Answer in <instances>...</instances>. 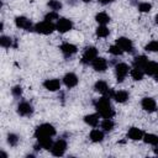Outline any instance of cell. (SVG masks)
Segmentation results:
<instances>
[{
  "mask_svg": "<svg viewBox=\"0 0 158 158\" xmlns=\"http://www.w3.org/2000/svg\"><path fill=\"white\" fill-rule=\"evenodd\" d=\"M95 109L99 112V115L102 116L104 118H112V116L115 115V111L110 104V98L105 95H102L95 102Z\"/></svg>",
  "mask_w": 158,
  "mask_h": 158,
  "instance_id": "1",
  "label": "cell"
},
{
  "mask_svg": "<svg viewBox=\"0 0 158 158\" xmlns=\"http://www.w3.org/2000/svg\"><path fill=\"white\" fill-rule=\"evenodd\" d=\"M56 135V128L49 125V123H42L40 125L36 131H35V136L36 138H47V137H52Z\"/></svg>",
  "mask_w": 158,
  "mask_h": 158,
  "instance_id": "2",
  "label": "cell"
},
{
  "mask_svg": "<svg viewBox=\"0 0 158 158\" xmlns=\"http://www.w3.org/2000/svg\"><path fill=\"white\" fill-rule=\"evenodd\" d=\"M65 149H67V142H65L64 139H58V141H56V142L52 144V147H51V152H52V154L56 156V157L63 156L64 152H65Z\"/></svg>",
  "mask_w": 158,
  "mask_h": 158,
  "instance_id": "3",
  "label": "cell"
},
{
  "mask_svg": "<svg viewBox=\"0 0 158 158\" xmlns=\"http://www.w3.org/2000/svg\"><path fill=\"white\" fill-rule=\"evenodd\" d=\"M54 28H56V26L49 21H43V22H40L35 26V30L42 35H49L54 31Z\"/></svg>",
  "mask_w": 158,
  "mask_h": 158,
  "instance_id": "4",
  "label": "cell"
},
{
  "mask_svg": "<svg viewBox=\"0 0 158 158\" xmlns=\"http://www.w3.org/2000/svg\"><path fill=\"white\" fill-rule=\"evenodd\" d=\"M98 57V49L95 47H86L84 53H83V57H81V62L84 64H89V63H93V60Z\"/></svg>",
  "mask_w": 158,
  "mask_h": 158,
  "instance_id": "5",
  "label": "cell"
},
{
  "mask_svg": "<svg viewBox=\"0 0 158 158\" xmlns=\"http://www.w3.org/2000/svg\"><path fill=\"white\" fill-rule=\"evenodd\" d=\"M128 65L125 63H118L115 65V74H116V79L118 83L123 81V79L126 78V75L128 74Z\"/></svg>",
  "mask_w": 158,
  "mask_h": 158,
  "instance_id": "6",
  "label": "cell"
},
{
  "mask_svg": "<svg viewBox=\"0 0 158 158\" xmlns=\"http://www.w3.org/2000/svg\"><path fill=\"white\" fill-rule=\"evenodd\" d=\"M116 44L123 51V52H133V44H132V41L126 38V37H120L116 40Z\"/></svg>",
  "mask_w": 158,
  "mask_h": 158,
  "instance_id": "7",
  "label": "cell"
},
{
  "mask_svg": "<svg viewBox=\"0 0 158 158\" xmlns=\"http://www.w3.org/2000/svg\"><path fill=\"white\" fill-rule=\"evenodd\" d=\"M72 27H73V23H72V21L68 20V19H59V20L57 21V23H56V28H57L59 32H62V33L68 32L69 30H72Z\"/></svg>",
  "mask_w": 158,
  "mask_h": 158,
  "instance_id": "8",
  "label": "cell"
},
{
  "mask_svg": "<svg viewBox=\"0 0 158 158\" xmlns=\"http://www.w3.org/2000/svg\"><path fill=\"white\" fill-rule=\"evenodd\" d=\"M141 105H142V109L148 112H154L157 110V104L152 98H143Z\"/></svg>",
  "mask_w": 158,
  "mask_h": 158,
  "instance_id": "9",
  "label": "cell"
},
{
  "mask_svg": "<svg viewBox=\"0 0 158 158\" xmlns=\"http://www.w3.org/2000/svg\"><path fill=\"white\" fill-rule=\"evenodd\" d=\"M15 23L17 27L22 28V30H26V31H30L32 28V22L27 19V17H23V16H19L15 19Z\"/></svg>",
  "mask_w": 158,
  "mask_h": 158,
  "instance_id": "10",
  "label": "cell"
},
{
  "mask_svg": "<svg viewBox=\"0 0 158 158\" xmlns=\"http://www.w3.org/2000/svg\"><path fill=\"white\" fill-rule=\"evenodd\" d=\"M91 65H93V68H94L96 72H104V70H106V68H107V62H106L105 58L96 57V58L93 60Z\"/></svg>",
  "mask_w": 158,
  "mask_h": 158,
  "instance_id": "11",
  "label": "cell"
},
{
  "mask_svg": "<svg viewBox=\"0 0 158 158\" xmlns=\"http://www.w3.org/2000/svg\"><path fill=\"white\" fill-rule=\"evenodd\" d=\"M32 111H33L32 106H31L28 102H26V101L20 102L19 106H17V112H19V115H21V116H30V115L32 114Z\"/></svg>",
  "mask_w": 158,
  "mask_h": 158,
  "instance_id": "12",
  "label": "cell"
},
{
  "mask_svg": "<svg viewBox=\"0 0 158 158\" xmlns=\"http://www.w3.org/2000/svg\"><path fill=\"white\" fill-rule=\"evenodd\" d=\"M63 83L65 84V86L68 88H73L78 84V77L74 73H67L63 78Z\"/></svg>",
  "mask_w": 158,
  "mask_h": 158,
  "instance_id": "13",
  "label": "cell"
},
{
  "mask_svg": "<svg viewBox=\"0 0 158 158\" xmlns=\"http://www.w3.org/2000/svg\"><path fill=\"white\" fill-rule=\"evenodd\" d=\"M60 51H62V53H63L65 57H70V56H73L74 53H77V47H75L74 44H72V43L65 42V43H63V44L60 46Z\"/></svg>",
  "mask_w": 158,
  "mask_h": 158,
  "instance_id": "14",
  "label": "cell"
},
{
  "mask_svg": "<svg viewBox=\"0 0 158 158\" xmlns=\"http://www.w3.org/2000/svg\"><path fill=\"white\" fill-rule=\"evenodd\" d=\"M44 88L49 91H57L60 89V83L58 79H47L44 83H43Z\"/></svg>",
  "mask_w": 158,
  "mask_h": 158,
  "instance_id": "15",
  "label": "cell"
},
{
  "mask_svg": "<svg viewBox=\"0 0 158 158\" xmlns=\"http://www.w3.org/2000/svg\"><path fill=\"white\" fill-rule=\"evenodd\" d=\"M143 136H144L143 132L137 127H131L128 130V133H127V137L132 141H139V139L143 138Z\"/></svg>",
  "mask_w": 158,
  "mask_h": 158,
  "instance_id": "16",
  "label": "cell"
},
{
  "mask_svg": "<svg viewBox=\"0 0 158 158\" xmlns=\"http://www.w3.org/2000/svg\"><path fill=\"white\" fill-rule=\"evenodd\" d=\"M147 63H148V58L146 56H137L133 59V65L136 68H139V69H144Z\"/></svg>",
  "mask_w": 158,
  "mask_h": 158,
  "instance_id": "17",
  "label": "cell"
},
{
  "mask_svg": "<svg viewBox=\"0 0 158 158\" xmlns=\"http://www.w3.org/2000/svg\"><path fill=\"white\" fill-rule=\"evenodd\" d=\"M158 72V63L156 62H148L146 68H144V73H147L148 75H156V73Z\"/></svg>",
  "mask_w": 158,
  "mask_h": 158,
  "instance_id": "18",
  "label": "cell"
},
{
  "mask_svg": "<svg viewBox=\"0 0 158 158\" xmlns=\"http://www.w3.org/2000/svg\"><path fill=\"white\" fill-rule=\"evenodd\" d=\"M114 99H115L117 102H125V101H127V99H128V93L125 91V90L115 91V94H114Z\"/></svg>",
  "mask_w": 158,
  "mask_h": 158,
  "instance_id": "19",
  "label": "cell"
},
{
  "mask_svg": "<svg viewBox=\"0 0 158 158\" xmlns=\"http://www.w3.org/2000/svg\"><path fill=\"white\" fill-rule=\"evenodd\" d=\"M84 121H85L89 126L96 127L98 123H99V116H98V115H94V114H91V115H86V116L84 117Z\"/></svg>",
  "mask_w": 158,
  "mask_h": 158,
  "instance_id": "20",
  "label": "cell"
},
{
  "mask_svg": "<svg viewBox=\"0 0 158 158\" xmlns=\"http://www.w3.org/2000/svg\"><path fill=\"white\" fill-rule=\"evenodd\" d=\"M89 137H90V139L93 142H101L104 139V133L100 130H93L90 132V136Z\"/></svg>",
  "mask_w": 158,
  "mask_h": 158,
  "instance_id": "21",
  "label": "cell"
},
{
  "mask_svg": "<svg viewBox=\"0 0 158 158\" xmlns=\"http://www.w3.org/2000/svg\"><path fill=\"white\" fill-rule=\"evenodd\" d=\"M143 141L148 144H152V146H157L158 144V136L157 135H153V133H147L143 136Z\"/></svg>",
  "mask_w": 158,
  "mask_h": 158,
  "instance_id": "22",
  "label": "cell"
},
{
  "mask_svg": "<svg viewBox=\"0 0 158 158\" xmlns=\"http://www.w3.org/2000/svg\"><path fill=\"white\" fill-rule=\"evenodd\" d=\"M53 142H52V138L51 137H47V138H38V146L40 148H43V149H49L52 147Z\"/></svg>",
  "mask_w": 158,
  "mask_h": 158,
  "instance_id": "23",
  "label": "cell"
},
{
  "mask_svg": "<svg viewBox=\"0 0 158 158\" xmlns=\"http://www.w3.org/2000/svg\"><path fill=\"white\" fill-rule=\"evenodd\" d=\"M95 20L100 23V25H106L107 22H110V16L106 12H99L95 16Z\"/></svg>",
  "mask_w": 158,
  "mask_h": 158,
  "instance_id": "24",
  "label": "cell"
},
{
  "mask_svg": "<svg viewBox=\"0 0 158 158\" xmlns=\"http://www.w3.org/2000/svg\"><path fill=\"white\" fill-rule=\"evenodd\" d=\"M143 75H144V72H143V69H139V68H133L132 70H131V77L135 79V80H141V79H143Z\"/></svg>",
  "mask_w": 158,
  "mask_h": 158,
  "instance_id": "25",
  "label": "cell"
},
{
  "mask_svg": "<svg viewBox=\"0 0 158 158\" xmlns=\"http://www.w3.org/2000/svg\"><path fill=\"white\" fill-rule=\"evenodd\" d=\"M101 128H102L104 131H106V132L112 131V128H114V121H112L111 118H105V120L101 122Z\"/></svg>",
  "mask_w": 158,
  "mask_h": 158,
  "instance_id": "26",
  "label": "cell"
},
{
  "mask_svg": "<svg viewBox=\"0 0 158 158\" xmlns=\"http://www.w3.org/2000/svg\"><path fill=\"white\" fill-rule=\"evenodd\" d=\"M109 33H110V31L105 25H101L96 28V36H99V37H107Z\"/></svg>",
  "mask_w": 158,
  "mask_h": 158,
  "instance_id": "27",
  "label": "cell"
},
{
  "mask_svg": "<svg viewBox=\"0 0 158 158\" xmlns=\"http://www.w3.org/2000/svg\"><path fill=\"white\" fill-rule=\"evenodd\" d=\"M48 6L53 10V11H57V10H60L62 9V2L59 0H49L48 1Z\"/></svg>",
  "mask_w": 158,
  "mask_h": 158,
  "instance_id": "28",
  "label": "cell"
},
{
  "mask_svg": "<svg viewBox=\"0 0 158 158\" xmlns=\"http://www.w3.org/2000/svg\"><path fill=\"white\" fill-rule=\"evenodd\" d=\"M144 48L148 52H158V41H151Z\"/></svg>",
  "mask_w": 158,
  "mask_h": 158,
  "instance_id": "29",
  "label": "cell"
},
{
  "mask_svg": "<svg viewBox=\"0 0 158 158\" xmlns=\"http://www.w3.org/2000/svg\"><path fill=\"white\" fill-rule=\"evenodd\" d=\"M0 44H1L2 47L7 48V47H10V46L12 44V40H11L10 37H7V36H1V37H0Z\"/></svg>",
  "mask_w": 158,
  "mask_h": 158,
  "instance_id": "30",
  "label": "cell"
},
{
  "mask_svg": "<svg viewBox=\"0 0 158 158\" xmlns=\"http://www.w3.org/2000/svg\"><path fill=\"white\" fill-rule=\"evenodd\" d=\"M19 136L17 135H15V133H10L9 136H7V143L10 144V146H16L17 143H19Z\"/></svg>",
  "mask_w": 158,
  "mask_h": 158,
  "instance_id": "31",
  "label": "cell"
},
{
  "mask_svg": "<svg viewBox=\"0 0 158 158\" xmlns=\"http://www.w3.org/2000/svg\"><path fill=\"white\" fill-rule=\"evenodd\" d=\"M151 9H152V5L148 2H141L138 5V10L141 12H148V11H151Z\"/></svg>",
  "mask_w": 158,
  "mask_h": 158,
  "instance_id": "32",
  "label": "cell"
},
{
  "mask_svg": "<svg viewBox=\"0 0 158 158\" xmlns=\"http://www.w3.org/2000/svg\"><path fill=\"white\" fill-rule=\"evenodd\" d=\"M53 20H58V14H57V11H51V12H48V14L44 16V21L52 22Z\"/></svg>",
  "mask_w": 158,
  "mask_h": 158,
  "instance_id": "33",
  "label": "cell"
},
{
  "mask_svg": "<svg viewBox=\"0 0 158 158\" xmlns=\"http://www.w3.org/2000/svg\"><path fill=\"white\" fill-rule=\"evenodd\" d=\"M109 52H110L111 54H114V56H120V54H122L123 51H122L117 44H115V46H111V47H110Z\"/></svg>",
  "mask_w": 158,
  "mask_h": 158,
  "instance_id": "34",
  "label": "cell"
},
{
  "mask_svg": "<svg viewBox=\"0 0 158 158\" xmlns=\"http://www.w3.org/2000/svg\"><path fill=\"white\" fill-rule=\"evenodd\" d=\"M11 93H12V95H14V96H20V95L22 94V88H21V86H19V85H16V86H14V88H12Z\"/></svg>",
  "mask_w": 158,
  "mask_h": 158,
  "instance_id": "35",
  "label": "cell"
},
{
  "mask_svg": "<svg viewBox=\"0 0 158 158\" xmlns=\"http://www.w3.org/2000/svg\"><path fill=\"white\" fill-rule=\"evenodd\" d=\"M101 4H109V2H112L114 0H99Z\"/></svg>",
  "mask_w": 158,
  "mask_h": 158,
  "instance_id": "36",
  "label": "cell"
},
{
  "mask_svg": "<svg viewBox=\"0 0 158 158\" xmlns=\"http://www.w3.org/2000/svg\"><path fill=\"white\" fill-rule=\"evenodd\" d=\"M154 78H156V80H157V81H158V72H157V73H156V75H154Z\"/></svg>",
  "mask_w": 158,
  "mask_h": 158,
  "instance_id": "37",
  "label": "cell"
},
{
  "mask_svg": "<svg viewBox=\"0 0 158 158\" xmlns=\"http://www.w3.org/2000/svg\"><path fill=\"white\" fill-rule=\"evenodd\" d=\"M154 153H156V154H158V148H156V149H154Z\"/></svg>",
  "mask_w": 158,
  "mask_h": 158,
  "instance_id": "38",
  "label": "cell"
},
{
  "mask_svg": "<svg viewBox=\"0 0 158 158\" xmlns=\"http://www.w3.org/2000/svg\"><path fill=\"white\" fill-rule=\"evenodd\" d=\"M81 1H84V2H89V1H91V0H81Z\"/></svg>",
  "mask_w": 158,
  "mask_h": 158,
  "instance_id": "39",
  "label": "cell"
},
{
  "mask_svg": "<svg viewBox=\"0 0 158 158\" xmlns=\"http://www.w3.org/2000/svg\"><path fill=\"white\" fill-rule=\"evenodd\" d=\"M156 22H157V23H158V15H157V16H156Z\"/></svg>",
  "mask_w": 158,
  "mask_h": 158,
  "instance_id": "40",
  "label": "cell"
}]
</instances>
